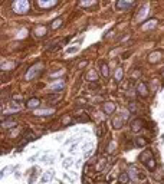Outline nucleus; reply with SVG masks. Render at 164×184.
<instances>
[{"label":"nucleus","instance_id":"nucleus-1","mask_svg":"<svg viewBox=\"0 0 164 184\" xmlns=\"http://www.w3.org/2000/svg\"><path fill=\"white\" fill-rule=\"evenodd\" d=\"M12 9H13L14 13L23 14V13H26L30 9V3L28 2V0H16V2H13V5H12Z\"/></svg>","mask_w":164,"mask_h":184},{"label":"nucleus","instance_id":"nucleus-2","mask_svg":"<svg viewBox=\"0 0 164 184\" xmlns=\"http://www.w3.org/2000/svg\"><path fill=\"white\" fill-rule=\"evenodd\" d=\"M42 68H43L42 63H35L33 66H30L29 71H28L26 75H25V79H26V81H33V79L36 78V75L42 71Z\"/></svg>","mask_w":164,"mask_h":184},{"label":"nucleus","instance_id":"nucleus-3","mask_svg":"<svg viewBox=\"0 0 164 184\" xmlns=\"http://www.w3.org/2000/svg\"><path fill=\"white\" fill-rule=\"evenodd\" d=\"M137 92H138L141 97H147V95H148V88H147V85H146L144 82H140L138 86H137Z\"/></svg>","mask_w":164,"mask_h":184},{"label":"nucleus","instance_id":"nucleus-4","mask_svg":"<svg viewBox=\"0 0 164 184\" xmlns=\"http://www.w3.org/2000/svg\"><path fill=\"white\" fill-rule=\"evenodd\" d=\"M132 6H134V2H124V0L117 2V9H121V10H127Z\"/></svg>","mask_w":164,"mask_h":184},{"label":"nucleus","instance_id":"nucleus-5","mask_svg":"<svg viewBox=\"0 0 164 184\" xmlns=\"http://www.w3.org/2000/svg\"><path fill=\"white\" fill-rule=\"evenodd\" d=\"M143 127H144V121H143V120H134L132 124H131V129H132L134 132H138Z\"/></svg>","mask_w":164,"mask_h":184},{"label":"nucleus","instance_id":"nucleus-6","mask_svg":"<svg viewBox=\"0 0 164 184\" xmlns=\"http://www.w3.org/2000/svg\"><path fill=\"white\" fill-rule=\"evenodd\" d=\"M53 175H55V171H53V170H49V171H46V173L43 174V177L40 178V183H42V184L48 183L49 180H52V178H53Z\"/></svg>","mask_w":164,"mask_h":184},{"label":"nucleus","instance_id":"nucleus-7","mask_svg":"<svg viewBox=\"0 0 164 184\" xmlns=\"http://www.w3.org/2000/svg\"><path fill=\"white\" fill-rule=\"evenodd\" d=\"M157 20L155 19H151V20H148V22H146L144 25H143V29L144 30H150V29H154L155 26H157Z\"/></svg>","mask_w":164,"mask_h":184},{"label":"nucleus","instance_id":"nucleus-8","mask_svg":"<svg viewBox=\"0 0 164 184\" xmlns=\"http://www.w3.org/2000/svg\"><path fill=\"white\" fill-rule=\"evenodd\" d=\"M55 112V109H38L35 111V115L38 117H46V115H52Z\"/></svg>","mask_w":164,"mask_h":184},{"label":"nucleus","instance_id":"nucleus-9","mask_svg":"<svg viewBox=\"0 0 164 184\" xmlns=\"http://www.w3.org/2000/svg\"><path fill=\"white\" fill-rule=\"evenodd\" d=\"M39 105H40V101H39L38 98H30V99L28 101V104H26V106L30 108V109H35V108H38Z\"/></svg>","mask_w":164,"mask_h":184},{"label":"nucleus","instance_id":"nucleus-10","mask_svg":"<svg viewBox=\"0 0 164 184\" xmlns=\"http://www.w3.org/2000/svg\"><path fill=\"white\" fill-rule=\"evenodd\" d=\"M115 111V104H112V102H105L104 104V112L105 114H112Z\"/></svg>","mask_w":164,"mask_h":184},{"label":"nucleus","instance_id":"nucleus-11","mask_svg":"<svg viewBox=\"0 0 164 184\" xmlns=\"http://www.w3.org/2000/svg\"><path fill=\"white\" fill-rule=\"evenodd\" d=\"M147 10H148V6H147V5H146V6H143L141 9H140L138 14L135 16V19H137V20H143V19L146 17V14H147Z\"/></svg>","mask_w":164,"mask_h":184},{"label":"nucleus","instance_id":"nucleus-12","mask_svg":"<svg viewBox=\"0 0 164 184\" xmlns=\"http://www.w3.org/2000/svg\"><path fill=\"white\" fill-rule=\"evenodd\" d=\"M33 140H36V135L32 132V131H26V134H25V141L22 143V145H25L28 141H33ZM20 145V147H22Z\"/></svg>","mask_w":164,"mask_h":184},{"label":"nucleus","instance_id":"nucleus-13","mask_svg":"<svg viewBox=\"0 0 164 184\" xmlns=\"http://www.w3.org/2000/svg\"><path fill=\"white\" fill-rule=\"evenodd\" d=\"M58 2L56 0H49V2H43V0H39L38 2V5L40 6V7H52V6H55Z\"/></svg>","mask_w":164,"mask_h":184},{"label":"nucleus","instance_id":"nucleus-14","mask_svg":"<svg viewBox=\"0 0 164 184\" xmlns=\"http://www.w3.org/2000/svg\"><path fill=\"white\" fill-rule=\"evenodd\" d=\"M101 74L104 78H108L109 76V71H108V65L105 62H101Z\"/></svg>","mask_w":164,"mask_h":184},{"label":"nucleus","instance_id":"nucleus-15","mask_svg":"<svg viewBox=\"0 0 164 184\" xmlns=\"http://www.w3.org/2000/svg\"><path fill=\"white\" fill-rule=\"evenodd\" d=\"M62 23H63V19H62V17H58V19H55V20L52 22L51 28L55 30V29H58V28H61V26H62Z\"/></svg>","mask_w":164,"mask_h":184},{"label":"nucleus","instance_id":"nucleus-16","mask_svg":"<svg viewBox=\"0 0 164 184\" xmlns=\"http://www.w3.org/2000/svg\"><path fill=\"white\" fill-rule=\"evenodd\" d=\"M153 157V154H151V151H144L141 155H140V160L143 161V163H146V161H148L150 158Z\"/></svg>","mask_w":164,"mask_h":184},{"label":"nucleus","instance_id":"nucleus-17","mask_svg":"<svg viewBox=\"0 0 164 184\" xmlns=\"http://www.w3.org/2000/svg\"><path fill=\"white\" fill-rule=\"evenodd\" d=\"M160 56H161V53H160V52H153V53L150 55L148 60H150L151 63H154V62H158V60H160Z\"/></svg>","mask_w":164,"mask_h":184},{"label":"nucleus","instance_id":"nucleus-18","mask_svg":"<svg viewBox=\"0 0 164 184\" xmlns=\"http://www.w3.org/2000/svg\"><path fill=\"white\" fill-rule=\"evenodd\" d=\"M123 76H124L123 68H117V69H115V75H114L115 81H121V79H123Z\"/></svg>","mask_w":164,"mask_h":184},{"label":"nucleus","instance_id":"nucleus-19","mask_svg":"<svg viewBox=\"0 0 164 184\" xmlns=\"http://www.w3.org/2000/svg\"><path fill=\"white\" fill-rule=\"evenodd\" d=\"M123 122H124V120H121V117H115V118L112 120V125H114V128H120V127L123 125Z\"/></svg>","mask_w":164,"mask_h":184},{"label":"nucleus","instance_id":"nucleus-20","mask_svg":"<svg viewBox=\"0 0 164 184\" xmlns=\"http://www.w3.org/2000/svg\"><path fill=\"white\" fill-rule=\"evenodd\" d=\"M144 164L147 166V168H148V170H151V171H153V170L155 168V160H154V158L151 157V158H150L148 161H146Z\"/></svg>","mask_w":164,"mask_h":184},{"label":"nucleus","instance_id":"nucleus-21","mask_svg":"<svg viewBox=\"0 0 164 184\" xmlns=\"http://www.w3.org/2000/svg\"><path fill=\"white\" fill-rule=\"evenodd\" d=\"M45 33H46V28H45V26H40V28H38V29L35 30V35H36V36H45Z\"/></svg>","mask_w":164,"mask_h":184},{"label":"nucleus","instance_id":"nucleus-22","mask_svg":"<svg viewBox=\"0 0 164 184\" xmlns=\"http://www.w3.org/2000/svg\"><path fill=\"white\" fill-rule=\"evenodd\" d=\"M128 180H130V175H128L127 173H123V174L120 175V183H121V184H127Z\"/></svg>","mask_w":164,"mask_h":184},{"label":"nucleus","instance_id":"nucleus-23","mask_svg":"<svg viewBox=\"0 0 164 184\" xmlns=\"http://www.w3.org/2000/svg\"><path fill=\"white\" fill-rule=\"evenodd\" d=\"M74 164V161H72V158H66V160H63V163H62V166H63V168H69Z\"/></svg>","mask_w":164,"mask_h":184},{"label":"nucleus","instance_id":"nucleus-24","mask_svg":"<svg viewBox=\"0 0 164 184\" xmlns=\"http://www.w3.org/2000/svg\"><path fill=\"white\" fill-rule=\"evenodd\" d=\"M14 124H16V121H14V120L12 118V120H7V121H3V124H2V125H3V127H6V128H10V127H13Z\"/></svg>","mask_w":164,"mask_h":184},{"label":"nucleus","instance_id":"nucleus-25","mask_svg":"<svg viewBox=\"0 0 164 184\" xmlns=\"http://www.w3.org/2000/svg\"><path fill=\"white\" fill-rule=\"evenodd\" d=\"M135 144H137L138 147H144V145L147 144V141L144 140L143 137H138V138H137V141H135Z\"/></svg>","mask_w":164,"mask_h":184},{"label":"nucleus","instance_id":"nucleus-26","mask_svg":"<svg viewBox=\"0 0 164 184\" xmlns=\"http://www.w3.org/2000/svg\"><path fill=\"white\" fill-rule=\"evenodd\" d=\"M51 89H52V91H61V89H63V82H59V83H56V85H52Z\"/></svg>","mask_w":164,"mask_h":184},{"label":"nucleus","instance_id":"nucleus-27","mask_svg":"<svg viewBox=\"0 0 164 184\" xmlns=\"http://www.w3.org/2000/svg\"><path fill=\"white\" fill-rule=\"evenodd\" d=\"M78 46H72V48H69V49H66V53L69 55V53H75V52H78Z\"/></svg>","mask_w":164,"mask_h":184},{"label":"nucleus","instance_id":"nucleus-28","mask_svg":"<svg viewBox=\"0 0 164 184\" xmlns=\"http://www.w3.org/2000/svg\"><path fill=\"white\" fill-rule=\"evenodd\" d=\"M92 5H95V2H81V6H84V7H88Z\"/></svg>","mask_w":164,"mask_h":184},{"label":"nucleus","instance_id":"nucleus-29","mask_svg":"<svg viewBox=\"0 0 164 184\" xmlns=\"http://www.w3.org/2000/svg\"><path fill=\"white\" fill-rule=\"evenodd\" d=\"M6 68H13V63H12V62L3 63V65H2V69H3V71H6Z\"/></svg>","mask_w":164,"mask_h":184},{"label":"nucleus","instance_id":"nucleus-30","mask_svg":"<svg viewBox=\"0 0 164 184\" xmlns=\"http://www.w3.org/2000/svg\"><path fill=\"white\" fill-rule=\"evenodd\" d=\"M95 76H97V75H95V72H89L88 79H91V81H92V79H95Z\"/></svg>","mask_w":164,"mask_h":184},{"label":"nucleus","instance_id":"nucleus-31","mask_svg":"<svg viewBox=\"0 0 164 184\" xmlns=\"http://www.w3.org/2000/svg\"><path fill=\"white\" fill-rule=\"evenodd\" d=\"M36 175H38L36 173H33V174H32V177H30V180H29V184H32V183L35 181V178H36Z\"/></svg>","mask_w":164,"mask_h":184},{"label":"nucleus","instance_id":"nucleus-32","mask_svg":"<svg viewBox=\"0 0 164 184\" xmlns=\"http://www.w3.org/2000/svg\"><path fill=\"white\" fill-rule=\"evenodd\" d=\"M25 33H26V30H25V29H22V30L19 32V37H25Z\"/></svg>","mask_w":164,"mask_h":184},{"label":"nucleus","instance_id":"nucleus-33","mask_svg":"<svg viewBox=\"0 0 164 184\" xmlns=\"http://www.w3.org/2000/svg\"><path fill=\"white\" fill-rule=\"evenodd\" d=\"M114 147H115V144H114V143H112V144H111V147H109V145H108V152H112V151H114V150H112V148H114Z\"/></svg>","mask_w":164,"mask_h":184},{"label":"nucleus","instance_id":"nucleus-34","mask_svg":"<svg viewBox=\"0 0 164 184\" xmlns=\"http://www.w3.org/2000/svg\"><path fill=\"white\" fill-rule=\"evenodd\" d=\"M94 163H95V157H92V158L89 160V164H94Z\"/></svg>","mask_w":164,"mask_h":184},{"label":"nucleus","instance_id":"nucleus-35","mask_svg":"<svg viewBox=\"0 0 164 184\" xmlns=\"http://www.w3.org/2000/svg\"><path fill=\"white\" fill-rule=\"evenodd\" d=\"M130 109H131V111H135V106H134V104H131V105H130Z\"/></svg>","mask_w":164,"mask_h":184},{"label":"nucleus","instance_id":"nucleus-36","mask_svg":"<svg viewBox=\"0 0 164 184\" xmlns=\"http://www.w3.org/2000/svg\"><path fill=\"white\" fill-rule=\"evenodd\" d=\"M161 75H163V76H164V69H163V72H161Z\"/></svg>","mask_w":164,"mask_h":184}]
</instances>
